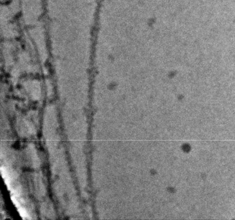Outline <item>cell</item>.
Masks as SVG:
<instances>
[{
	"label": "cell",
	"instance_id": "6da1fadb",
	"mask_svg": "<svg viewBox=\"0 0 235 220\" xmlns=\"http://www.w3.org/2000/svg\"><path fill=\"white\" fill-rule=\"evenodd\" d=\"M11 199H12V201L13 202L15 206L16 207V208H17V209H18V212H19V214H20V216H21L24 219H27V218H28L29 216H28V214H27V212L25 211V210L22 207V205H21L20 204H19V203L18 202V199L16 198V197H14V196H12Z\"/></svg>",
	"mask_w": 235,
	"mask_h": 220
},
{
	"label": "cell",
	"instance_id": "7a4b0ae2",
	"mask_svg": "<svg viewBox=\"0 0 235 220\" xmlns=\"http://www.w3.org/2000/svg\"><path fill=\"white\" fill-rule=\"evenodd\" d=\"M1 171H2V176L4 179V181H5L6 185H7V187L9 188V190H11V189H10V188H11V184H10V183H11V181H10V179H9L8 175L7 174V172L6 169L3 167H2Z\"/></svg>",
	"mask_w": 235,
	"mask_h": 220
}]
</instances>
